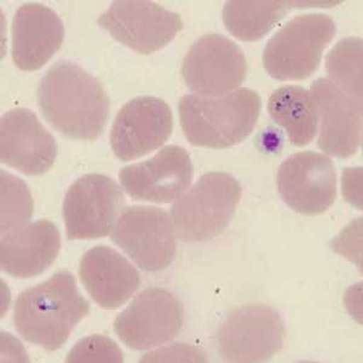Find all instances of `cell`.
<instances>
[{
  "instance_id": "10",
  "label": "cell",
  "mask_w": 363,
  "mask_h": 363,
  "mask_svg": "<svg viewBox=\"0 0 363 363\" xmlns=\"http://www.w3.org/2000/svg\"><path fill=\"white\" fill-rule=\"evenodd\" d=\"M116 40L138 54L152 55L174 40L182 29L179 13L148 0H119L97 20Z\"/></svg>"
},
{
  "instance_id": "23",
  "label": "cell",
  "mask_w": 363,
  "mask_h": 363,
  "mask_svg": "<svg viewBox=\"0 0 363 363\" xmlns=\"http://www.w3.org/2000/svg\"><path fill=\"white\" fill-rule=\"evenodd\" d=\"M1 235L29 223L33 199L21 178L1 169Z\"/></svg>"
},
{
  "instance_id": "15",
  "label": "cell",
  "mask_w": 363,
  "mask_h": 363,
  "mask_svg": "<svg viewBox=\"0 0 363 363\" xmlns=\"http://www.w3.org/2000/svg\"><path fill=\"white\" fill-rule=\"evenodd\" d=\"M320 121L318 148L323 153L347 159L362 145V99L342 92L328 79L315 80L310 87Z\"/></svg>"
},
{
  "instance_id": "21",
  "label": "cell",
  "mask_w": 363,
  "mask_h": 363,
  "mask_svg": "<svg viewBox=\"0 0 363 363\" xmlns=\"http://www.w3.org/2000/svg\"><path fill=\"white\" fill-rule=\"evenodd\" d=\"M268 112L279 126L285 128L289 142L304 147L314 140L318 128V116L310 91L297 85L282 86L272 92Z\"/></svg>"
},
{
  "instance_id": "8",
  "label": "cell",
  "mask_w": 363,
  "mask_h": 363,
  "mask_svg": "<svg viewBox=\"0 0 363 363\" xmlns=\"http://www.w3.org/2000/svg\"><path fill=\"white\" fill-rule=\"evenodd\" d=\"M111 240L143 272L164 270L177 253L174 222L160 207H126Z\"/></svg>"
},
{
  "instance_id": "14",
  "label": "cell",
  "mask_w": 363,
  "mask_h": 363,
  "mask_svg": "<svg viewBox=\"0 0 363 363\" xmlns=\"http://www.w3.org/2000/svg\"><path fill=\"white\" fill-rule=\"evenodd\" d=\"M194 176L186 149L166 145L148 160L120 169L119 179L133 200L154 203L176 201L186 193Z\"/></svg>"
},
{
  "instance_id": "6",
  "label": "cell",
  "mask_w": 363,
  "mask_h": 363,
  "mask_svg": "<svg viewBox=\"0 0 363 363\" xmlns=\"http://www.w3.org/2000/svg\"><path fill=\"white\" fill-rule=\"evenodd\" d=\"M285 322L265 304H250L231 311L217 332L219 354L225 362H267L284 347Z\"/></svg>"
},
{
  "instance_id": "2",
  "label": "cell",
  "mask_w": 363,
  "mask_h": 363,
  "mask_svg": "<svg viewBox=\"0 0 363 363\" xmlns=\"http://www.w3.org/2000/svg\"><path fill=\"white\" fill-rule=\"evenodd\" d=\"M89 313L90 303L79 292L73 274L61 270L18 294L13 325L25 340L52 352L66 344Z\"/></svg>"
},
{
  "instance_id": "13",
  "label": "cell",
  "mask_w": 363,
  "mask_h": 363,
  "mask_svg": "<svg viewBox=\"0 0 363 363\" xmlns=\"http://www.w3.org/2000/svg\"><path fill=\"white\" fill-rule=\"evenodd\" d=\"M172 130L174 116L169 104L153 96H140L118 112L109 140L118 159L136 160L165 145Z\"/></svg>"
},
{
  "instance_id": "1",
  "label": "cell",
  "mask_w": 363,
  "mask_h": 363,
  "mask_svg": "<svg viewBox=\"0 0 363 363\" xmlns=\"http://www.w3.org/2000/svg\"><path fill=\"white\" fill-rule=\"evenodd\" d=\"M37 99L44 119L72 140H97L111 114V101L104 85L70 61H58L50 67L38 85Z\"/></svg>"
},
{
  "instance_id": "17",
  "label": "cell",
  "mask_w": 363,
  "mask_h": 363,
  "mask_svg": "<svg viewBox=\"0 0 363 363\" xmlns=\"http://www.w3.org/2000/svg\"><path fill=\"white\" fill-rule=\"evenodd\" d=\"M15 66L33 72L49 62L65 40V26L52 9L27 3L17 9L11 27Z\"/></svg>"
},
{
  "instance_id": "5",
  "label": "cell",
  "mask_w": 363,
  "mask_h": 363,
  "mask_svg": "<svg viewBox=\"0 0 363 363\" xmlns=\"http://www.w3.org/2000/svg\"><path fill=\"white\" fill-rule=\"evenodd\" d=\"M337 34L333 18L308 13L289 20L274 34L263 51V66L272 79L306 80L314 74L322 55Z\"/></svg>"
},
{
  "instance_id": "12",
  "label": "cell",
  "mask_w": 363,
  "mask_h": 363,
  "mask_svg": "<svg viewBox=\"0 0 363 363\" xmlns=\"http://www.w3.org/2000/svg\"><path fill=\"white\" fill-rule=\"evenodd\" d=\"M282 201L304 216L321 215L337 199V172L333 161L313 150L287 157L277 171Z\"/></svg>"
},
{
  "instance_id": "3",
  "label": "cell",
  "mask_w": 363,
  "mask_h": 363,
  "mask_svg": "<svg viewBox=\"0 0 363 363\" xmlns=\"http://www.w3.org/2000/svg\"><path fill=\"white\" fill-rule=\"evenodd\" d=\"M262 99L247 87L222 97L183 96L178 113L190 145L205 148H230L246 140L256 126Z\"/></svg>"
},
{
  "instance_id": "7",
  "label": "cell",
  "mask_w": 363,
  "mask_h": 363,
  "mask_svg": "<svg viewBox=\"0 0 363 363\" xmlns=\"http://www.w3.org/2000/svg\"><path fill=\"white\" fill-rule=\"evenodd\" d=\"M123 189L114 179L85 174L68 188L63 201L67 239H101L109 235L124 212Z\"/></svg>"
},
{
  "instance_id": "24",
  "label": "cell",
  "mask_w": 363,
  "mask_h": 363,
  "mask_svg": "<svg viewBox=\"0 0 363 363\" xmlns=\"http://www.w3.org/2000/svg\"><path fill=\"white\" fill-rule=\"evenodd\" d=\"M66 362L121 363L124 362V354L113 339L106 335H89L70 349Z\"/></svg>"
},
{
  "instance_id": "11",
  "label": "cell",
  "mask_w": 363,
  "mask_h": 363,
  "mask_svg": "<svg viewBox=\"0 0 363 363\" xmlns=\"http://www.w3.org/2000/svg\"><path fill=\"white\" fill-rule=\"evenodd\" d=\"M184 323L182 301L167 289H147L116 316L114 330L133 350L160 347L174 340Z\"/></svg>"
},
{
  "instance_id": "22",
  "label": "cell",
  "mask_w": 363,
  "mask_h": 363,
  "mask_svg": "<svg viewBox=\"0 0 363 363\" xmlns=\"http://www.w3.org/2000/svg\"><path fill=\"white\" fill-rule=\"evenodd\" d=\"M326 72L332 83L355 99L363 95V42L359 37L342 39L326 58Z\"/></svg>"
},
{
  "instance_id": "25",
  "label": "cell",
  "mask_w": 363,
  "mask_h": 363,
  "mask_svg": "<svg viewBox=\"0 0 363 363\" xmlns=\"http://www.w3.org/2000/svg\"><path fill=\"white\" fill-rule=\"evenodd\" d=\"M140 362H207L206 355L198 347L186 344L174 342L157 350L150 351L140 357Z\"/></svg>"
},
{
  "instance_id": "19",
  "label": "cell",
  "mask_w": 363,
  "mask_h": 363,
  "mask_svg": "<svg viewBox=\"0 0 363 363\" xmlns=\"http://www.w3.org/2000/svg\"><path fill=\"white\" fill-rule=\"evenodd\" d=\"M60 250L61 234L52 222H30L1 235V270L17 279L38 277L54 264Z\"/></svg>"
},
{
  "instance_id": "16",
  "label": "cell",
  "mask_w": 363,
  "mask_h": 363,
  "mask_svg": "<svg viewBox=\"0 0 363 363\" xmlns=\"http://www.w3.org/2000/svg\"><path fill=\"white\" fill-rule=\"evenodd\" d=\"M57 157L54 136L37 114L27 108H15L0 121V160L27 176L48 172Z\"/></svg>"
},
{
  "instance_id": "9",
  "label": "cell",
  "mask_w": 363,
  "mask_h": 363,
  "mask_svg": "<svg viewBox=\"0 0 363 363\" xmlns=\"http://www.w3.org/2000/svg\"><path fill=\"white\" fill-rule=\"evenodd\" d=\"M186 87L201 97H222L244 83L247 61L238 44L222 34H205L182 63Z\"/></svg>"
},
{
  "instance_id": "4",
  "label": "cell",
  "mask_w": 363,
  "mask_h": 363,
  "mask_svg": "<svg viewBox=\"0 0 363 363\" xmlns=\"http://www.w3.org/2000/svg\"><path fill=\"white\" fill-rule=\"evenodd\" d=\"M242 196L239 181L227 172H208L171 207L174 233L183 242H201L220 235Z\"/></svg>"
},
{
  "instance_id": "18",
  "label": "cell",
  "mask_w": 363,
  "mask_h": 363,
  "mask_svg": "<svg viewBox=\"0 0 363 363\" xmlns=\"http://www.w3.org/2000/svg\"><path fill=\"white\" fill-rule=\"evenodd\" d=\"M79 277L96 304L107 310L124 306L140 285L138 270L106 245H97L84 255Z\"/></svg>"
},
{
  "instance_id": "20",
  "label": "cell",
  "mask_w": 363,
  "mask_h": 363,
  "mask_svg": "<svg viewBox=\"0 0 363 363\" xmlns=\"http://www.w3.org/2000/svg\"><path fill=\"white\" fill-rule=\"evenodd\" d=\"M335 1L287 0H230L223 6V23L228 32L242 42H257L269 34L292 9L333 6Z\"/></svg>"
}]
</instances>
